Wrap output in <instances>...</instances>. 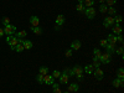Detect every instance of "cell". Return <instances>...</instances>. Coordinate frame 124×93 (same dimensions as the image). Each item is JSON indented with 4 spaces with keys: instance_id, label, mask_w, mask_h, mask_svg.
Returning <instances> with one entry per match:
<instances>
[{
    "instance_id": "obj_24",
    "label": "cell",
    "mask_w": 124,
    "mask_h": 93,
    "mask_svg": "<svg viewBox=\"0 0 124 93\" xmlns=\"http://www.w3.org/2000/svg\"><path fill=\"white\" fill-rule=\"evenodd\" d=\"M14 50L16 51V52H19V54H20V52H23V51H24L25 48H24L23 44H17V45H16L15 47H14Z\"/></svg>"
},
{
    "instance_id": "obj_28",
    "label": "cell",
    "mask_w": 124,
    "mask_h": 93,
    "mask_svg": "<svg viewBox=\"0 0 124 93\" xmlns=\"http://www.w3.org/2000/svg\"><path fill=\"white\" fill-rule=\"evenodd\" d=\"M36 81L39 82V83H40V85H44V76L39 73V75L36 76Z\"/></svg>"
},
{
    "instance_id": "obj_9",
    "label": "cell",
    "mask_w": 124,
    "mask_h": 93,
    "mask_svg": "<svg viewBox=\"0 0 124 93\" xmlns=\"http://www.w3.org/2000/svg\"><path fill=\"white\" fill-rule=\"evenodd\" d=\"M54 81H55V78L52 77V75H46V76H44V83L45 85H47V86H50V85H54Z\"/></svg>"
},
{
    "instance_id": "obj_35",
    "label": "cell",
    "mask_w": 124,
    "mask_h": 93,
    "mask_svg": "<svg viewBox=\"0 0 124 93\" xmlns=\"http://www.w3.org/2000/svg\"><path fill=\"white\" fill-rule=\"evenodd\" d=\"M116 52L123 58V56H124V55H123V47H118V48H116Z\"/></svg>"
},
{
    "instance_id": "obj_13",
    "label": "cell",
    "mask_w": 124,
    "mask_h": 93,
    "mask_svg": "<svg viewBox=\"0 0 124 93\" xmlns=\"http://www.w3.org/2000/svg\"><path fill=\"white\" fill-rule=\"evenodd\" d=\"M107 42L108 44H113V45H117V36L116 35H113V34H110V35H108L107 36Z\"/></svg>"
},
{
    "instance_id": "obj_40",
    "label": "cell",
    "mask_w": 124,
    "mask_h": 93,
    "mask_svg": "<svg viewBox=\"0 0 124 93\" xmlns=\"http://www.w3.org/2000/svg\"><path fill=\"white\" fill-rule=\"evenodd\" d=\"M76 77H77V79H79V81H81V79H83V77H85V75H83V73H82V75H77Z\"/></svg>"
},
{
    "instance_id": "obj_39",
    "label": "cell",
    "mask_w": 124,
    "mask_h": 93,
    "mask_svg": "<svg viewBox=\"0 0 124 93\" xmlns=\"http://www.w3.org/2000/svg\"><path fill=\"white\" fill-rule=\"evenodd\" d=\"M54 93H62V91L60 87H57V88H54Z\"/></svg>"
},
{
    "instance_id": "obj_23",
    "label": "cell",
    "mask_w": 124,
    "mask_h": 93,
    "mask_svg": "<svg viewBox=\"0 0 124 93\" xmlns=\"http://www.w3.org/2000/svg\"><path fill=\"white\" fill-rule=\"evenodd\" d=\"M31 30H32L36 35H41V34H42V30H41V27H39V26H32Z\"/></svg>"
},
{
    "instance_id": "obj_3",
    "label": "cell",
    "mask_w": 124,
    "mask_h": 93,
    "mask_svg": "<svg viewBox=\"0 0 124 93\" xmlns=\"http://www.w3.org/2000/svg\"><path fill=\"white\" fill-rule=\"evenodd\" d=\"M15 32H16V26H14V25H11V24H9V25H6V26L4 27V34H6L8 36L14 35Z\"/></svg>"
},
{
    "instance_id": "obj_11",
    "label": "cell",
    "mask_w": 124,
    "mask_h": 93,
    "mask_svg": "<svg viewBox=\"0 0 124 93\" xmlns=\"http://www.w3.org/2000/svg\"><path fill=\"white\" fill-rule=\"evenodd\" d=\"M81 48V41L78 40H73L71 42V50H75V51H78Z\"/></svg>"
},
{
    "instance_id": "obj_37",
    "label": "cell",
    "mask_w": 124,
    "mask_h": 93,
    "mask_svg": "<svg viewBox=\"0 0 124 93\" xmlns=\"http://www.w3.org/2000/svg\"><path fill=\"white\" fill-rule=\"evenodd\" d=\"M108 42H107V40L106 39H103V40H101V46L102 47H106V45H107Z\"/></svg>"
},
{
    "instance_id": "obj_8",
    "label": "cell",
    "mask_w": 124,
    "mask_h": 93,
    "mask_svg": "<svg viewBox=\"0 0 124 93\" xmlns=\"http://www.w3.org/2000/svg\"><path fill=\"white\" fill-rule=\"evenodd\" d=\"M72 73H73V76H77V75H82V73H85V71H83V67H81V66H75L73 68H72Z\"/></svg>"
},
{
    "instance_id": "obj_30",
    "label": "cell",
    "mask_w": 124,
    "mask_h": 93,
    "mask_svg": "<svg viewBox=\"0 0 124 93\" xmlns=\"http://www.w3.org/2000/svg\"><path fill=\"white\" fill-rule=\"evenodd\" d=\"M107 10H108V8H107L106 4H101V6H99V11L101 13H107Z\"/></svg>"
},
{
    "instance_id": "obj_26",
    "label": "cell",
    "mask_w": 124,
    "mask_h": 93,
    "mask_svg": "<svg viewBox=\"0 0 124 93\" xmlns=\"http://www.w3.org/2000/svg\"><path fill=\"white\" fill-rule=\"evenodd\" d=\"M123 77H124V71H123V68L120 67V68L118 70V72H117V78L123 79Z\"/></svg>"
},
{
    "instance_id": "obj_10",
    "label": "cell",
    "mask_w": 124,
    "mask_h": 93,
    "mask_svg": "<svg viewBox=\"0 0 124 93\" xmlns=\"http://www.w3.org/2000/svg\"><path fill=\"white\" fill-rule=\"evenodd\" d=\"M112 30H113V35H116V36H117V35H120L122 31H123V30H122V26H120L119 24L113 25V26H112Z\"/></svg>"
},
{
    "instance_id": "obj_1",
    "label": "cell",
    "mask_w": 124,
    "mask_h": 93,
    "mask_svg": "<svg viewBox=\"0 0 124 93\" xmlns=\"http://www.w3.org/2000/svg\"><path fill=\"white\" fill-rule=\"evenodd\" d=\"M6 42L10 45V47H11V48L14 50V47L19 44V39H17V37H15L14 35H10V36H8V37H6Z\"/></svg>"
},
{
    "instance_id": "obj_27",
    "label": "cell",
    "mask_w": 124,
    "mask_h": 93,
    "mask_svg": "<svg viewBox=\"0 0 124 93\" xmlns=\"http://www.w3.org/2000/svg\"><path fill=\"white\" fill-rule=\"evenodd\" d=\"M93 55H94V57L99 58V57H101V55H102L101 50H99V48H94V50H93Z\"/></svg>"
},
{
    "instance_id": "obj_4",
    "label": "cell",
    "mask_w": 124,
    "mask_h": 93,
    "mask_svg": "<svg viewBox=\"0 0 124 93\" xmlns=\"http://www.w3.org/2000/svg\"><path fill=\"white\" fill-rule=\"evenodd\" d=\"M83 13H85V15H86L88 19H91V20L96 17V10H94V8H92V6H91V8H86Z\"/></svg>"
},
{
    "instance_id": "obj_36",
    "label": "cell",
    "mask_w": 124,
    "mask_h": 93,
    "mask_svg": "<svg viewBox=\"0 0 124 93\" xmlns=\"http://www.w3.org/2000/svg\"><path fill=\"white\" fill-rule=\"evenodd\" d=\"M3 24H4V26L9 25V24H10V19H9V17H4V19H3Z\"/></svg>"
},
{
    "instance_id": "obj_5",
    "label": "cell",
    "mask_w": 124,
    "mask_h": 93,
    "mask_svg": "<svg viewBox=\"0 0 124 93\" xmlns=\"http://www.w3.org/2000/svg\"><path fill=\"white\" fill-rule=\"evenodd\" d=\"M114 24H116V23H114V19H113V16H108V17H106V19H104V21H103V26L107 27V29L112 27Z\"/></svg>"
},
{
    "instance_id": "obj_20",
    "label": "cell",
    "mask_w": 124,
    "mask_h": 93,
    "mask_svg": "<svg viewBox=\"0 0 124 93\" xmlns=\"http://www.w3.org/2000/svg\"><path fill=\"white\" fill-rule=\"evenodd\" d=\"M23 46L25 50H30V48H32V42L29 40H24V42H23Z\"/></svg>"
},
{
    "instance_id": "obj_15",
    "label": "cell",
    "mask_w": 124,
    "mask_h": 93,
    "mask_svg": "<svg viewBox=\"0 0 124 93\" xmlns=\"http://www.w3.org/2000/svg\"><path fill=\"white\" fill-rule=\"evenodd\" d=\"M104 48L107 50V52H109L110 55H112L113 52H116V45H113V44H107Z\"/></svg>"
},
{
    "instance_id": "obj_38",
    "label": "cell",
    "mask_w": 124,
    "mask_h": 93,
    "mask_svg": "<svg viewBox=\"0 0 124 93\" xmlns=\"http://www.w3.org/2000/svg\"><path fill=\"white\" fill-rule=\"evenodd\" d=\"M72 56V50H67L66 51V57H71Z\"/></svg>"
},
{
    "instance_id": "obj_32",
    "label": "cell",
    "mask_w": 124,
    "mask_h": 93,
    "mask_svg": "<svg viewBox=\"0 0 124 93\" xmlns=\"http://www.w3.org/2000/svg\"><path fill=\"white\" fill-rule=\"evenodd\" d=\"M108 13H109V15H110V16L117 15V11H116V9H114V8H109V9H108Z\"/></svg>"
},
{
    "instance_id": "obj_12",
    "label": "cell",
    "mask_w": 124,
    "mask_h": 93,
    "mask_svg": "<svg viewBox=\"0 0 124 93\" xmlns=\"http://www.w3.org/2000/svg\"><path fill=\"white\" fill-rule=\"evenodd\" d=\"M30 25L31 26H39L40 25V19L37 17V16H31L30 17Z\"/></svg>"
},
{
    "instance_id": "obj_14",
    "label": "cell",
    "mask_w": 124,
    "mask_h": 93,
    "mask_svg": "<svg viewBox=\"0 0 124 93\" xmlns=\"http://www.w3.org/2000/svg\"><path fill=\"white\" fill-rule=\"evenodd\" d=\"M65 24V16L63 15H58L56 17V26H62Z\"/></svg>"
},
{
    "instance_id": "obj_42",
    "label": "cell",
    "mask_w": 124,
    "mask_h": 93,
    "mask_svg": "<svg viewBox=\"0 0 124 93\" xmlns=\"http://www.w3.org/2000/svg\"><path fill=\"white\" fill-rule=\"evenodd\" d=\"M83 1L85 0H78V4H83Z\"/></svg>"
},
{
    "instance_id": "obj_34",
    "label": "cell",
    "mask_w": 124,
    "mask_h": 93,
    "mask_svg": "<svg viewBox=\"0 0 124 93\" xmlns=\"http://www.w3.org/2000/svg\"><path fill=\"white\" fill-rule=\"evenodd\" d=\"M76 9H77V11H85V5L83 4H78L77 6H76Z\"/></svg>"
},
{
    "instance_id": "obj_16",
    "label": "cell",
    "mask_w": 124,
    "mask_h": 93,
    "mask_svg": "<svg viewBox=\"0 0 124 93\" xmlns=\"http://www.w3.org/2000/svg\"><path fill=\"white\" fill-rule=\"evenodd\" d=\"M78 88H79V86H78L77 83H71V85L68 86L67 91H68V92H77Z\"/></svg>"
},
{
    "instance_id": "obj_25",
    "label": "cell",
    "mask_w": 124,
    "mask_h": 93,
    "mask_svg": "<svg viewBox=\"0 0 124 93\" xmlns=\"http://www.w3.org/2000/svg\"><path fill=\"white\" fill-rule=\"evenodd\" d=\"M83 4H85V8H91L94 5V0H85Z\"/></svg>"
},
{
    "instance_id": "obj_6",
    "label": "cell",
    "mask_w": 124,
    "mask_h": 93,
    "mask_svg": "<svg viewBox=\"0 0 124 93\" xmlns=\"http://www.w3.org/2000/svg\"><path fill=\"white\" fill-rule=\"evenodd\" d=\"M93 75H94V77H96L98 81H102L103 77H104V72H103L101 68H96L94 71H93Z\"/></svg>"
},
{
    "instance_id": "obj_17",
    "label": "cell",
    "mask_w": 124,
    "mask_h": 93,
    "mask_svg": "<svg viewBox=\"0 0 124 93\" xmlns=\"http://www.w3.org/2000/svg\"><path fill=\"white\" fill-rule=\"evenodd\" d=\"M83 71L86 72L87 75H92V73H93V71H94V67H93L92 65H87V66L83 68Z\"/></svg>"
},
{
    "instance_id": "obj_2",
    "label": "cell",
    "mask_w": 124,
    "mask_h": 93,
    "mask_svg": "<svg viewBox=\"0 0 124 93\" xmlns=\"http://www.w3.org/2000/svg\"><path fill=\"white\" fill-rule=\"evenodd\" d=\"M110 56H112V55H110L109 52H106V54H102L101 57H99L98 60H99L101 63H103V65H108L109 62H110Z\"/></svg>"
},
{
    "instance_id": "obj_41",
    "label": "cell",
    "mask_w": 124,
    "mask_h": 93,
    "mask_svg": "<svg viewBox=\"0 0 124 93\" xmlns=\"http://www.w3.org/2000/svg\"><path fill=\"white\" fill-rule=\"evenodd\" d=\"M5 34H4V29H1V27H0V37H3Z\"/></svg>"
},
{
    "instance_id": "obj_19",
    "label": "cell",
    "mask_w": 124,
    "mask_h": 93,
    "mask_svg": "<svg viewBox=\"0 0 124 93\" xmlns=\"http://www.w3.org/2000/svg\"><path fill=\"white\" fill-rule=\"evenodd\" d=\"M113 86H114L116 88L122 87V86H123V79H120V78H116L114 81H113Z\"/></svg>"
},
{
    "instance_id": "obj_45",
    "label": "cell",
    "mask_w": 124,
    "mask_h": 93,
    "mask_svg": "<svg viewBox=\"0 0 124 93\" xmlns=\"http://www.w3.org/2000/svg\"><path fill=\"white\" fill-rule=\"evenodd\" d=\"M76 93H77V92H76Z\"/></svg>"
},
{
    "instance_id": "obj_44",
    "label": "cell",
    "mask_w": 124,
    "mask_h": 93,
    "mask_svg": "<svg viewBox=\"0 0 124 93\" xmlns=\"http://www.w3.org/2000/svg\"><path fill=\"white\" fill-rule=\"evenodd\" d=\"M63 93H70V92H68V91H67V92H63Z\"/></svg>"
},
{
    "instance_id": "obj_31",
    "label": "cell",
    "mask_w": 124,
    "mask_h": 93,
    "mask_svg": "<svg viewBox=\"0 0 124 93\" xmlns=\"http://www.w3.org/2000/svg\"><path fill=\"white\" fill-rule=\"evenodd\" d=\"M113 19H114V23H116V24H119L122 20H123V17H122L120 15H114V16H113Z\"/></svg>"
},
{
    "instance_id": "obj_43",
    "label": "cell",
    "mask_w": 124,
    "mask_h": 93,
    "mask_svg": "<svg viewBox=\"0 0 124 93\" xmlns=\"http://www.w3.org/2000/svg\"><path fill=\"white\" fill-rule=\"evenodd\" d=\"M99 1H101L102 4H104V3H106V0H99Z\"/></svg>"
},
{
    "instance_id": "obj_18",
    "label": "cell",
    "mask_w": 124,
    "mask_h": 93,
    "mask_svg": "<svg viewBox=\"0 0 124 93\" xmlns=\"http://www.w3.org/2000/svg\"><path fill=\"white\" fill-rule=\"evenodd\" d=\"M27 36V32L25 30H21V31H19V32L15 35V37H17V39H24L25 40V37Z\"/></svg>"
},
{
    "instance_id": "obj_7",
    "label": "cell",
    "mask_w": 124,
    "mask_h": 93,
    "mask_svg": "<svg viewBox=\"0 0 124 93\" xmlns=\"http://www.w3.org/2000/svg\"><path fill=\"white\" fill-rule=\"evenodd\" d=\"M68 78H70V76L67 75V73H65V72H62L61 73V76H60V83L61 85H67L68 83Z\"/></svg>"
},
{
    "instance_id": "obj_22",
    "label": "cell",
    "mask_w": 124,
    "mask_h": 93,
    "mask_svg": "<svg viewBox=\"0 0 124 93\" xmlns=\"http://www.w3.org/2000/svg\"><path fill=\"white\" fill-rule=\"evenodd\" d=\"M92 66L94 67V68H99L101 62H99V60H98L97 57H93V63H92Z\"/></svg>"
},
{
    "instance_id": "obj_29",
    "label": "cell",
    "mask_w": 124,
    "mask_h": 93,
    "mask_svg": "<svg viewBox=\"0 0 124 93\" xmlns=\"http://www.w3.org/2000/svg\"><path fill=\"white\" fill-rule=\"evenodd\" d=\"M106 3H107L106 5H108V6L112 8V6H114L117 4V0H106Z\"/></svg>"
},
{
    "instance_id": "obj_21",
    "label": "cell",
    "mask_w": 124,
    "mask_h": 93,
    "mask_svg": "<svg viewBox=\"0 0 124 93\" xmlns=\"http://www.w3.org/2000/svg\"><path fill=\"white\" fill-rule=\"evenodd\" d=\"M39 73H40V75H42V76L48 75V67H46V66L40 67V70H39Z\"/></svg>"
},
{
    "instance_id": "obj_33",
    "label": "cell",
    "mask_w": 124,
    "mask_h": 93,
    "mask_svg": "<svg viewBox=\"0 0 124 93\" xmlns=\"http://www.w3.org/2000/svg\"><path fill=\"white\" fill-rule=\"evenodd\" d=\"M60 76H61V72H60V71L55 70V71L52 72V77H54V78H60Z\"/></svg>"
}]
</instances>
